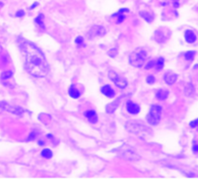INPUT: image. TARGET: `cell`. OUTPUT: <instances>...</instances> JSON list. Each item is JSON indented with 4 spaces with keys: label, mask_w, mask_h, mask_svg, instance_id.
Segmentation results:
<instances>
[{
    "label": "cell",
    "mask_w": 198,
    "mask_h": 187,
    "mask_svg": "<svg viewBox=\"0 0 198 187\" xmlns=\"http://www.w3.org/2000/svg\"><path fill=\"white\" fill-rule=\"evenodd\" d=\"M21 49L24 57V67L34 78H45L50 72V66L43 52L35 44L22 41Z\"/></svg>",
    "instance_id": "cell-1"
},
{
    "label": "cell",
    "mask_w": 198,
    "mask_h": 187,
    "mask_svg": "<svg viewBox=\"0 0 198 187\" xmlns=\"http://www.w3.org/2000/svg\"><path fill=\"white\" fill-rule=\"evenodd\" d=\"M147 58H148V53L145 49H136L135 51H133L129 55V63L132 66L136 68H142L145 67L147 63Z\"/></svg>",
    "instance_id": "cell-2"
},
{
    "label": "cell",
    "mask_w": 198,
    "mask_h": 187,
    "mask_svg": "<svg viewBox=\"0 0 198 187\" xmlns=\"http://www.w3.org/2000/svg\"><path fill=\"white\" fill-rule=\"evenodd\" d=\"M162 108L159 105H153L147 115V121L150 125H157L161 119Z\"/></svg>",
    "instance_id": "cell-3"
},
{
    "label": "cell",
    "mask_w": 198,
    "mask_h": 187,
    "mask_svg": "<svg viewBox=\"0 0 198 187\" xmlns=\"http://www.w3.org/2000/svg\"><path fill=\"white\" fill-rule=\"evenodd\" d=\"M125 128L127 131L130 133H133L135 135H145L147 132V127H145L142 123L139 121H127L125 123Z\"/></svg>",
    "instance_id": "cell-4"
},
{
    "label": "cell",
    "mask_w": 198,
    "mask_h": 187,
    "mask_svg": "<svg viewBox=\"0 0 198 187\" xmlns=\"http://www.w3.org/2000/svg\"><path fill=\"white\" fill-rule=\"evenodd\" d=\"M109 78L116 85L117 87H119L120 89L125 88L128 82H127L126 79L123 78L122 76H120L119 73H117L115 71H110L109 72Z\"/></svg>",
    "instance_id": "cell-5"
},
{
    "label": "cell",
    "mask_w": 198,
    "mask_h": 187,
    "mask_svg": "<svg viewBox=\"0 0 198 187\" xmlns=\"http://www.w3.org/2000/svg\"><path fill=\"white\" fill-rule=\"evenodd\" d=\"M153 39L156 40L158 44H163V43H165L166 40L168 39V37H167V35L165 34V32H164L163 30L157 29L156 31L154 32Z\"/></svg>",
    "instance_id": "cell-6"
},
{
    "label": "cell",
    "mask_w": 198,
    "mask_h": 187,
    "mask_svg": "<svg viewBox=\"0 0 198 187\" xmlns=\"http://www.w3.org/2000/svg\"><path fill=\"white\" fill-rule=\"evenodd\" d=\"M163 79H164V81H165V82L167 83V85H172L177 82L178 75L175 74V73H173V72H166L163 76Z\"/></svg>",
    "instance_id": "cell-7"
},
{
    "label": "cell",
    "mask_w": 198,
    "mask_h": 187,
    "mask_svg": "<svg viewBox=\"0 0 198 187\" xmlns=\"http://www.w3.org/2000/svg\"><path fill=\"white\" fill-rule=\"evenodd\" d=\"M122 156L127 160H130V161H135V160L139 158L138 155H137V153L134 151V150H132L131 148H128V149L125 150V151H122Z\"/></svg>",
    "instance_id": "cell-8"
},
{
    "label": "cell",
    "mask_w": 198,
    "mask_h": 187,
    "mask_svg": "<svg viewBox=\"0 0 198 187\" xmlns=\"http://www.w3.org/2000/svg\"><path fill=\"white\" fill-rule=\"evenodd\" d=\"M126 110L127 112L131 113V115H137V113H139L140 112V107L137 104H135V103L128 101L126 103Z\"/></svg>",
    "instance_id": "cell-9"
},
{
    "label": "cell",
    "mask_w": 198,
    "mask_h": 187,
    "mask_svg": "<svg viewBox=\"0 0 198 187\" xmlns=\"http://www.w3.org/2000/svg\"><path fill=\"white\" fill-rule=\"evenodd\" d=\"M101 92H102L103 95H105L106 97H108V98H113V97H115V95H116L114 89L111 87L109 85H104L101 88Z\"/></svg>",
    "instance_id": "cell-10"
},
{
    "label": "cell",
    "mask_w": 198,
    "mask_h": 187,
    "mask_svg": "<svg viewBox=\"0 0 198 187\" xmlns=\"http://www.w3.org/2000/svg\"><path fill=\"white\" fill-rule=\"evenodd\" d=\"M184 39H186V41L187 43L192 44V43H194L196 41V36L192 31H191V30H186V33H184Z\"/></svg>",
    "instance_id": "cell-11"
},
{
    "label": "cell",
    "mask_w": 198,
    "mask_h": 187,
    "mask_svg": "<svg viewBox=\"0 0 198 187\" xmlns=\"http://www.w3.org/2000/svg\"><path fill=\"white\" fill-rule=\"evenodd\" d=\"M85 115H86V118L89 119V121L90 123H92V124H95V123L97 122V115H96V112L94 111L86 112Z\"/></svg>",
    "instance_id": "cell-12"
},
{
    "label": "cell",
    "mask_w": 198,
    "mask_h": 187,
    "mask_svg": "<svg viewBox=\"0 0 198 187\" xmlns=\"http://www.w3.org/2000/svg\"><path fill=\"white\" fill-rule=\"evenodd\" d=\"M168 95H169V92H168V90H166V89H160L156 92V98L158 100H161V101L166 100L167 97H168Z\"/></svg>",
    "instance_id": "cell-13"
},
{
    "label": "cell",
    "mask_w": 198,
    "mask_h": 187,
    "mask_svg": "<svg viewBox=\"0 0 198 187\" xmlns=\"http://www.w3.org/2000/svg\"><path fill=\"white\" fill-rule=\"evenodd\" d=\"M69 95L71 96L72 98L77 99V98H79L80 96H81V93L79 92V90L77 89L75 86L71 85V87H70V89H69Z\"/></svg>",
    "instance_id": "cell-14"
},
{
    "label": "cell",
    "mask_w": 198,
    "mask_h": 187,
    "mask_svg": "<svg viewBox=\"0 0 198 187\" xmlns=\"http://www.w3.org/2000/svg\"><path fill=\"white\" fill-rule=\"evenodd\" d=\"M119 106V101H117L116 103L115 102H113V103H111V104H109L108 106L106 107V112H108V113H112V112H114L116 111V109H117V107Z\"/></svg>",
    "instance_id": "cell-15"
},
{
    "label": "cell",
    "mask_w": 198,
    "mask_h": 187,
    "mask_svg": "<svg viewBox=\"0 0 198 187\" xmlns=\"http://www.w3.org/2000/svg\"><path fill=\"white\" fill-rule=\"evenodd\" d=\"M184 91H186V94L189 96H191L194 94V86L191 85V83H187L186 88H184Z\"/></svg>",
    "instance_id": "cell-16"
},
{
    "label": "cell",
    "mask_w": 198,
    "mask_h": 187,
    "mask_svg": "<svg viewBox=\"0 0 198 187\" xmlns=\"http://www.w3.org/2000/svg\"><path fill=\"white\" fill-rule=\"evenodd\" d=\"M140 15H141V16L145 19V21H147L148 22H150L152 21V19H153V16L152 15H150L149 13L148 12H141L140 13Z\"/></svg>",
    "instance_id": "cell-17"
},
{
    "label": "cell",
    "mask_w": 198,
    "mask_h": 187,
    "mask_svg": "<svg viewBox=\"0 0 198 187\" xmlns=\"http://www.w3.org/2000/svg\"><path fill=\"white\" fill-rule=\"evenodd\" d=\"M42 156L47 159H50L53 157V152L49 148H45V149H43V151H42Z\"/></svg>",
    "instance_id": "cell-18"
},
{
    "label": "cell",
    "mask_w": 198,
    "mask_h": 187,
    "mask_svg": "<svg viewBox=\"0 0 198 187\" xmlns=\"http://www.w3.org/2000/svg\"><path fill=\"white\" fill-rule=\"evenodd\" d=\"M105 34V28L102 26H97L95 30V35L96 36H103Z\"/></svg>",
    "instance_id": "cell-19"
},
{
    "label": "cell",
    "mask_w": 198,
    "mask_h": 187,
    "mask_svg": "<svg viewBox=\"0 0 198 187\" xmlns=\"http://www.w3.org/2000/svg\"><path fill=\"white\" fill-rule=\"evenodd\" d=\"M163 65H164V59L162 58V57H160V58H158V60L156 61V69L158 70H161L162 68H163Z\"/></svg>",
    "instance_id": "cell-20"
},
{
    "label": "cell",
    "mask_w": 198,
    "mask_h": 187,
    "mask_svg": "<svg viewBox=\"0 0 198 187\" xmlns=\"http://www.w3.org/2000/svg\"><path fill=\"white\" fill-rule=\"evenodd\" d=\"M195 56V52H187L184 53V57L186 60H192Z\"/></svg>",
    "instance_id": "cell-21"
},
{
    "label": "cell",
    "mask_w": 198,
    "mask_h": 187,
    "mask_svg": "<svg viewBox=\"0 0 198 187\" xmlns=\"http://www.w3.org/2000/svg\"><path fill=\"white\" fill-rule=\"evenodd\" d=\"M12 75H13V73L11 71H5V72H3L2 74H1V79L2 80L10 79L12 77Z\"/></svg>",
    "instance_id": "cell-22"
},
{
    "label": "cell",
    "mask_w": 198,
    "mask_h": 187,
    "mask_svg": "<svg viewBox=\"0 0 198 187\" xmlns=\"http://www.w3.org/2000/svg\"><path fill=\"white\" fill-rule=\"evenodd\" d=\"M35 21L38 23L39 25H41L42 28H44V24H43V15L42 14H40L38 16H37L36 19H35Z\"/></svg>",
    "instance_id": "cell-23"
},
{
    "label": "cell",
    "mask_w": 198,
    "mask_h": 187,
    "mask_svg": "<svg viewBox=\"0 0 198 187\" xmlns=\"http://www.w3.org/2000/svg\"><path fill=\"white\" fill-rule=\"evenodd\" d=\"M156 61H148L147 63H146V65H145V68L146 69H150V68H152V67H153V66H156Z\"/></svg>",
    "instance_id": "cell-24"
},
{
    "label": "cell",
    "mask_w": 198,
    "mask_h": 187,
    "mask_svg": "<svg viewBox=\"0 0 198 187\" xmlns=\"http://www.w3.org/2000/svg\"><path fill=\"white\" fill-rule=\"evenodd\" d=\"M154 82H156V79H154V77H153V76L150 75V76L147 78V82L149 83V85H153V83Z\"/></svg>",
    "instance_id": "cell-25"
},
{
    "label": "cell",
    "mask_w": 198,
    "mask_h": 187,
    "mask_svg": "<svg viewBox=\"0 0 198 187\" xmlns=\"http://www.w3.org/2000/svg\"><path fill=\"white\" fill-rule=\"evenodd\" d=\"M116 16H119V19H117V22H119V23H120V22H122V21H123V19H125V16H123V14H122V15H119V14H117Z\"/></svg>",
    "instance_id": "cell-26"
},
{
    "label": "cell",
    "mask_w": 198,
    "mask_h": 187,
    "mask_svg": "<svg viewBox=\"0 0 198 187\" xmlns=\"http://www.w3.org/2000/svg\"><path fill=\"white\" fill-rule=\"evenodd\" d=\"M190 126H191V127H196V126H198V119L194 120V121H191L190 122Z\"/></svg>",
    "instance_id": "cell-27"
},
{
    "label": "cell",
    "mask_w": 198,
    "mask_h": 187,
    "mask_svg": "<svg viewBox=\"0 0 198 187\" xmlns=\"http://www.w3.org/2000/svg\"><path fill=\"white\" fill-rule=\"evenodd\" d=\"M75 42H76V44H77V45H81V44H82V42H83V39H82L81 37H79V38H77V39H76V41H75Z\"/></svg>",
    "instance_id": "cell-28"
},
{
    "label": "cell",
    "mask_w": 198,
    "mask_h": 187,
    "mask_svg": "<svg viewBox=\"0 0 198 187\" xmlns=\"http://www.w3.org/2000/svg\"><path fill=\"white\" fill-rule=\"evenodd\" d=\"M17 16H22L23 15H24V12L23 11H19V12H17Z\"/></svg>",
    "instance_id": "cell-29"
},
{
    "label": "cell",
    "mask_w": 198,
    "mask_h": 187,
    "mask_svg": "<svg viewBox=\"0 0 198 187\" xmlns=\"http://www.w3.org/2000/svg\"><path fill=\"white\" fill-rule=\"evenodd\" d=\"M192 149H193V151H194V152H198V145H193V148H192Z\"/></svg>",
    "instance_id": "cell-30"
},
{
    "label": "cell",
    "mask_w": 198,
    "mask_h": 187,
    "mask_svg": "<svg viewBox=\"0 0 198 187\" xmlns=\"http://www.w3.org/2000/svg\"><path fill=\"white\" fill-rule=\"evenodd\" d=\"M174 1V3H175V6L176 7H178V6H179V3H178V0H173Z\"/></svg>",
    "instance_id": "cell-31"
},
{
    "label": "cell",
    "mask_w": 198,
    "mask_h": 187,
    "mask_svg": "<svg viewBox=\"0 0 198 187\" xmlns=\"http://www.w3.org/2000/svg\"><path fill=\"white\" fill-rule=\"evenodd\" d=\"M1 6H2V3H0V7H1Z\"/></svg>",
    "instance_id": "cell-32"
}]
</instances>
